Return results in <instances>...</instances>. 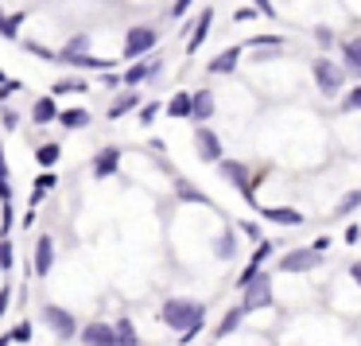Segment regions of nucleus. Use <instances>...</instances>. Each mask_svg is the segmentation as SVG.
Returning <instances> with one entry per match:
<instances>
[{
  "label": "nucleus",
  "mask_w": 361,
  "mask_h": 346,
  "mask_svg": "<svg viewBox=\"0 0 361 346\" xmlns=\"http://www.w3.org/2000/svg\"><path fill=\"white\" fill-rule=\"evenodd\" d=\"M311 78H314V90H319L326 102H334V97L345 94V66L334 63V59H326V55H319L311 63Z\"/></svg>",
  "instance_id": "f257e3e1"
},
{
  "label": "nucleus",
  "mask_w": 361,
  "mask_h": 346,
  "mask_svg": "<svg viewBox=\"0 0 361 346\" xmlns=\"http://www.w3.org/2000/svg\"><path fill=\"white\" fill-rule=\"evenodd\" d=\"M159 319L183 335L187 327H195V323L206 319V304H198V299H167V304L159 307Z\"/></svg>",
  "instance_id": "f03ea898"
},
{
  "label": "nucleus",
  "mask_w": 361,
  "mask_h": 346,
  "mask_svg": "<svg viewBox=\"0 0 361 346\" xmlns=\"http://www.w3.org/2000/svg\"><path fill=\"white\" fill-rule=\"evenodd\" d=\"M268 304H272V273L260 268V273L241 288V307L245 311H260V307H268Z\"/></svg>",
  "instance_id": "7ed1b4c3"
},
{
  "label": "nucleus",
  "mask_w": 361,
  "mask_h": 346,
  "mask_svg": "<svg viewBox=\"0 0 361 346\" xmlns=\"http://www.w3.org/2000/svg\"><path fill=\"white\" fill-rule=\"evenodd\" d=\"M156 43H159V32L152 24H133V28H128V35H125V59L148 55Z\"/></svg>",
  "instance_id": "20e7f679"
},
{
  "label": "nucleus",
  "mask_w": 361,
  "mask_h": 346,
  "mask_svg": "<svg viewBox=\"0 0 361 346\" xmlns=\"http://www.w3.org/2000/svg\"><path fill=\"white\" fill-rule=\"evenodd\" d=\"M322 257H326V253H314L311 245H307V249H291V253H283L280 261H276V265H280V273H314V268H322Z\"/></svg>",
  "instance_id": "39448f33"
},
{
  "label": "nucleus",
  "mask_w": 361,
  "mask_h": 346,
  "mask_svg": "<svg viewBox=\"0 0 361 346\" xmlns=\"http://www.w3.org/2000/svg\"><path fill=\"white\" fill-rule=\"evenodd\" d=\"M43 323H47L59 338H78V323H74V315L63 311V307H55V304L43 307Z\"/></svg>",
  "instance_id": "423d86ee"
},
{
  "label": "nucleus",
  "mask_w": 361,
  "mask_h": 346,
  "mask_svg": "<svg viewBox=\"0 0 361 346\" xmlns=\"http://www.w3.org/2000/svg\"><path fill=\"white\" fill-rule=\"evenodd\" d=\"M195 152H198V160H202V164H218V160H221V136L214 133V129L198 125V133H195Z\"/></svg>",
  "instance_id": "0eeeda50"
},
{
  "label": "nucleus",
  "mask_w": 361,
  "mask_h": 346,
  "mask_svg": "<svg viewBox=\"0 0 361 346\" xmlns=\"http://www.w3.org/2000/svg\"><path fill=\"white\" fill-rule=\"evenodd\" d=\"M218 172H221V179L233 183L241 195H249V179H252V175H249V167H245L241 160H226V156H221L218 160Z\"/></svg>",
  "instance_id": "6e6552de"
},
{
  "label": "nucleus",
  "mask_w": 361,
  "mask_h": 346,
  "mask_svg": "<svg viewBox=\"0 0 361 346\" xmlns=\"http://www.w3.org/2000/svg\"><path fill=\"white\" fill-rule=\"evenodd\" d=\"M260 218L264 222H276V226H303V210H295V206H260Z\"/></svg>",
  "instance_id": "1a4fd4ad"
},
{
  "label": "nucleus",
  "mask_w": 361,
  "mask_h": 346,
  "mask_svg": "<svg viewBox=\"0 0 361 346\" xmlns=\"http://www.w3.org/2000/svg\"><path fill=\"white\" fill-rule=\"evenodd\" d=\"M338 51H342L345 74L361 82V35H350V40H342V47H338Z\"/></svg>",
  "instance_id": "9d476101"
},
{
  "label": "nucleus",
  "mask_w": 361,
  "mask_h": 346,
  "mask_svg": "<svg viewBox=\"0 0 361 346\" xmlns=\"http://www.w3.org/2000/svg\"><path fill=\"white\" fill-rule=\"evenodd\" d=\"M78 338H82V346H113L117 342V327H109V323H90Z\"/></svg>",
  "instance_id": "9b49d317"
},
{
  "label": "nucleus",
  "mask_w": 361,
  "mask_h": 346,
  "mask_svg": "<svg viewBox=\"0 0 361 346\" xmlns=\"http://www.w3.org/2000/svg\"><path fill=\"white\" fill-rule=\"evenodd\" d=\"M241 55H245V43H241V47H226L218 59H210V66H206V71H210V74H233L237 63H241Z\"/></svg>",
  "instance_id": "f8f14e48"
},
{
  "label": "nucleus",
  "mask_w": 361,
  "mask_h": 346,
  "mask_svg": "<svg viewBox=\"0 0 361 346\" xmlns=\"http://www.w3.org/2000/svg\"><path fill=\"white\" fill-rule=\"evenodd\" d=\"M121 167V148H102L94 160V179H109V175H117Z\"/></svg>",
  "instance_id": "ddd939ff"
},
{
  "label": "nucleus",
  "mask_w": 361,
  "mask_h": 346,
  "mask_svg": "<svg viewBox=\"0 0 361 346\" xmlns=\"http://www.w3.org/2000/svg\"><path fill=\"white\" fill-rule=\"evenodd\" d=\"M210 24H214V8H202V16L195 20V32H190V40H187V55H198V47H202L206 35H210Z\"/></svg>",
  "instance_id": "4468645a"
},
{
  "label": "nucleus",
  "mask_w": 361,
  "mask_h": 346,
  "mask_svg": "<svg viewBox=\"0 0 361 346\" xmlns=\"http://www.w3.org/2000/svg\"><path fill=\"white\" fill-rule=\"evenodd\" d=\"M55 265V237H39L35 241V276H47Z\"/></svg>",
  "instance_id": "2eb2a0df"
},
{
  "label": "nucleus",
  "mask_w": 361,
  "mask_h": 346,
  "mask_svg": "<svg viewBox=\"0 0 361 346\" xmlns=\"http://www.w3.org/2000/svg\"><path fill=\"white\" fill-rule=\"evenodd\" d=\"M164 109H167V117H175V121H190V113H195V97H190L187 90H179V94H171V102H167Z\"/></svg>",
  "instance_id": "dca6fc26"
},
{
  "label": "nucleus",
  "mask_w": 361,
  "mask_h": 346,
  "mask_svg": "<svg viewBox=\"0 0 361 346\" xmlns=\"http://www.w3.org/2000/svg\"><path fill=\"white\" fill-rule=\"evenodd\" d=\"M190 97H195V113H190V121L206 125V121L214 117V90H206V86H202V90H195Z\"/></svg>",
  "instance_id": "f3484780"
},
{
  "label": "nucleus",
  "mask_w": 361,
  "mask_h": 346,
  "mask_svg": "<svg viewBox=\"0 0 361 346\" xmlns=\"http://www.w3.org/2000/svg\"><path fill=\"white\" fill-rule=\"evenodd\" d=\"M86 47H90V40H86V35H74V40L66 43L63 51H59V63H71V66H78L82 59H86Z\"/></svg>",
  "instance_id": "a211bd4d"
},
{
  "label": "nucleus",
  "mask_w": 361,
  "mask_h": 346,
  "mask_svg": "<svg viewBox=\"0 0 361 346\" xmlns=\"http://www.w3.org/2000/svg\"><path fill=\"white\" fill-rule=\"evenodd\" d=\"M245 315H249V311H245L241 304H237V307H229V311L221 315V323H218V330H214V338H229L237 327H241V319H245Z\"/></svg>",
  "instance_id": "6ab92c4d"
},
{
  "label": "nucleus",
  "mask_w": 361,
  "mask_h": 346,
  "mask_svg": "<svg viewBox=\"0 0 361 346\" xmlns=\"http://www.w3.org/2000/svg\"><path fill=\"white\" fill-rule=\"evenodd\" d=\"M175 195L183 198V203H198V206H214L210 203V195L206 191H198L195 183H187V179H175Z\"/></svg>",
  "instance_id": "aec40b11"
},
{
  "label": "nucleus",
  "mask_w": 361,
  "mask_h": 346,
  "mask_svg": "<svg viewBox=\"0 0 361 346\" xmlns=\"http://www.w3.org/2000/svg\"><path fill=\"white\" fill-rule=\"evenodd\" d=\"M32 121H35V125H51V121H59L55 97H39V102L32 105Z\"/></svg>",
  "instance_id": "412c9836"
},
{
  "label": "nucleus",
  "mask_w": 361,
  "mask_h": 346,
  "mask_svg": "<svg viewBox=\"0 0 361 346\" xmlns=\"http://www.w3.org/2000/svg\"><path fill=\"white\" fill-rule=\"evenodd\" d=\"M353 210H361V187H357V191H345V195L338 198V206H334L330 214H334V218H350Z\"/></svg>",
  "instance_id": "4be33fe9"
},
{
  "label": "nucleus",
  "mask_w": 361,
  "mask_h": 346,
  "mask_svg": "<svg viewBox=\"0 0 361 346\" xmlns=\"http://www.w3.org/2000/svg\"><path fill=\"white\" fill-rule=\"evenodd\" d=\"M156 71H159V63H136V66H128V71H125V86H140V82H148Z\"/></svg>",
  "instance_id": "5701e85b"
},
{
  "label": "nucleus",
  "mask_w": 361,
  "mask_h": 346,
  "mask_svg": "<svg viewBox=\"0 0 361 346\" xmlns=\"http://www.w3.org/2000/svg\"><path fill=\"white\" fill-rule=\"evenodd\" d=\"M113 327H117V342L113 346H140V335H136L133 319H117Z\"/></svg>",
  "instance_id": "b1692460"
},
{
  "label": "nucleus",
  "mask_w": 361,
  "mask_h": 346,
  "mask_svg": "<svg viewBox=\"0 0 361 346\" xmlns=\"http://www.w3.org/2000/svg\"><path fill=\"white\" fill-rule=\"evenodd\" d=\"M136 105H140V97H136V94H121L117 102L109 105V121H121V117H125V113H133Z\"/></svg>",
  "instance_id": "393cba45"
},
{
  "label": "nucleus",
  "mask_w": 361,
  "mask_h": 346,
  "mask_svg": "<svg viewBox=\"0 0 361 346\" xmlns=\"http://www.w3.org/2000/svg\"><path fill=\"white\" fill-rule=\"evenodd\" d=\"M59 121H63V129H86V125H90V113L82 109V105H74V109H63V113H59Z\"/></svg>",
  "instance_id": "a878e982"
},
{
  "label": "nucleus",
  "mask_w": 361,
  "mask_h": 346,
  "mask_svg": "<svg viewBox=\"0 0 361 346\" xmlns=\"http://www.w3.org/2000/svg\"><path fill=\"white\" fill-rule=\"evenodd\" d=\"M214 253H218L221 261H233V257H237V234H233V229H226V234L218 237V245H214Z\"/></svg>",
  "instance_id": "bb28decb"
},
{
  "label": "nucleus",
  "mask_w": 361,
  "mask_h": 346,
  "mask_svg": "<svg viewBox=\"0 0 361 346\" xmlns=\"http://www.w3.org/2000/svg\"><path fill=\"white\" fill-rule=\"evenodd\" d=\"M245 47H252V51H283V35H252Z\"/></svg>",
  "instance_id": "cd10ccee"
},
{
  "label": "nucleus",
  "mask_w": 361,
  "mask_h": 346,
  "mask_svg": "<svg viewBox=\"0 0 361 346\" xmlns=\"http://www.w3.org/2000/svg\"><path fill=\"white\" fill-rule=\"evenodd\" d=\"M86 82H82V78H59L55 82V86H51V94H86Z\"/></svg>",
  "instance_id": "c85d7f7f"
},
{
  "label": "nucleus",
  "mask_w": 361,
  "mask_h": 346,
  "mask_svg": "<svg viewBox=\"0 0 361 346\" xmlns=\"http://www.w3.org/2000/svg\"><path fill=\"white\" fill-rule=\"evenodd\" d=\"M35 160H39L43 167H55L59 160H63V148H59V144H43V148L35 152Z\"/></svg>",
  "instance_id": "c756f323"
},
{
  "label": "nucleus",
  "mask_w": 361,
  "mask_h": 346,
  "mask_svg": "<svg viewBox=\"0 0 361 346\" xmlns=\"http://www.w3.org/2000/svg\"><path fill=\"white\" fill-rule=\"evenodd\" d=\"M20 24H24V12H16V16H4V20H0V35H4V40H16V35H20Z\"/></svg>",
  "instance_id": "7c9ffc66"
},
{
  "label": "nucleus",
  "mask_w": 361,
  "mask_h": 346,
  "mask_svg": "<svg viewBox=\"0 0 361 346\" xmlns=\"http://www.w3.org/2000/svg\"><path fill=\"white\" fill-rule=\"evenodd\" d=\"M342 113H361V86H350L342 94Z\"/></svg>",
  "instance_id": "2f4dec72"
},
{
  "label": "nucleus",
  "mask_w": 361,
  "mask_h": 346,
  "mask_svg": "<svg viewBox=\"0 0 361 346\" xmlns=\"http://www.w3.org/2000/svg\"><path fill=\"white\" fill-rule=\"evenodd\" d=\"M272 253H276V245L268 241V237H264V241H257V249H252V265H264Z\"/></svg>",
  "instance_id": "473e14b6"
},
{
  "label": "nucleus",
  "mask_w": 361,
  "mask_h": 346,
  "mask_svg": "<svg viewBox=\"0 0 361 346\" xmlns=\"http://www.w3.org/2000/svg\"><path fill=\"white\" fill-rule=\"evenodd\" d=\"M0 198H4V203L12 198V187H8V164H4V148H0Z\"/></svg>",
  "instance_id": "72a5a7b5"
},
{
  "label": "nucleus",
  "mask_w": 361,
  "mask_h": 346,
  "mask_svg": "<svg viewBox=\"0 0 361 346\" xmlns=\"http://www.w3.org/2000/svg\"><path fill=\"white\" fill-rule=\"evenodd\" d=\"M55 183H59V175L51 172V167H43V175H39V179H35V191H43V195H47V191L55 187Z\"/></svg>",
  "instance_id": "f704fd0d"
},
{
  "label": "nucleus",
  "mask_w": 361,
  "mask_h": 346,
  "mask_svg": "<svg viewBox=\"0 0 361 346\" xmlns=\"http://www.w3.org/2000/svg\"><path fill=\"white\" fill-rule=\"evenodd\" d=\"M311 35H314V43H319V47H326V51L334 47V32H330V28H322V24H319Z\"/></svg>",
  "instance_id": "c9c22d12"
},
{
  "label": "nucleus",
  "mask_w": 361,
  "mask_h": 346,
  "mask_svg": "<svg viewBox=\"0 0 361 346\" xmlns=\"http://www.w3.org/2000/svg\"><path fill=\"white\" fill-rule=\"evenodd\" d=\"M159 109H164L159 102H148V105H140V125H152V121L159 117Z\"/></svg>",
  "instance_id": "e433bc0d"
},
{
  "label": "nucleus",
  "mask_w": 361,
  "mask_h": 346,
  "mask_svg": "<svg viewBox=\"0 0 361 346\" xmlns=\"http://www.w3.org/2000/svg\"><path fill=\"white\" fill-rule=\"evenodd\" d=\"M260 268H264V265H252V261H249V265H245V273H241V276H237V292H241V288H245V284H249V280H252V276H257V273H260Z\"/></svg>",
  "instance_id": "4c0bfd02"
},
{
  "label": "nucleus",
  "mask_w": 361,
  "mask_h": 346,
  "mask_svg": "<svg viewBox=\"0 0 361 346\" xmlns=\"http://www.w3.org/2000/svg\"><path fill=\"white\" fill-rule=\"evenodd\" d=\"M237 229H241V234H249L252 241H264V234H260V226H257V222H237Z\"/></svg>",
  "instance_id": "58836bf2"
},
{
  "label": "nucleus",
  "mask_w": 361,
  "mask_h": 346,
  "mask_svg": "<svg viewBox=\"0 0 361 346\" xmlns=\"http://www.w3.org/2000/svg\"><path fill=\"white\" fill-rule=\"evenodd\" d=\"M202 323H206V319H202ZM202 323H195V327H187V330H183V335H179V342H183V346H190V342H195V338L202 335Z\"/></svg>",
  "instance_id": "ea45409f"
},
{
  "label": "nucleus",
  "mask_w": 361,
  "mask_h": 346,
  "mask_svg": "<svg viewBox=\"0 0 361 346\" xmlns=\"http://www.w3.org/2000/svg\"><path fill=\"white\" fill-rule=\"evenodd\" d=\"M12 342H32V323H20V327L12 330Z\"/></svg>",
  "instance_id": "a19ab883"
},
{
  "label": "nucleus",
  "mask_w": 361,
  "mask_h": 346,
  "mask_svg": "<svg viewBox=\"0 0 361 346\" xmlns=\"http://www.w3.org/2000/svg\"><path fill=\"white\" fill-rule=\"evenodd\" d=\"M0 268H12V241L0 237Z\"/></svg>",
  "instance_id": "79ce46f5"
},
{
  "label": "nucleus",
  "mask_w": 361,
  "mask_h": 346,
  "mask_svg": "<svg viewBox=\"0 0 361 346\" xmlns=\"http://www.w3.org/2000/svg\"><path fill=\"white\" fill-rule=\"evenodd\" d=\"M252 8L260 12V16H268V20H276V8H272V0H252Z\"/></svg>",
  "instance_id": "37998d69"
},
{
  "label": "nucleus",
  "mask_w": 361,
  "mask_h": 346,
  "mask_svg": "<svg viewBox=\"0 0 361 346\" xmlns=\"http://www.w3.org/2000/svg\"><path fill=\"white\" fill-rule=\"evenodd\" d=\"M190 4H195V0H175V4H171V16H175V20H183Z\"/></svg>",
  "instance_id": "c03bdc74"
},
{
  "label": "nucleus",
  "mask_w": 361,
  "mask_h": 346,
  "mask_svg": "<svg viewBox=\"0 0 361 346\" xmlns=\"http://www.w3.org/2000/svg\"><path fill=\"white\" fill-rule=\"evenodd\" d=\"M345 245H357L361 241V226H345V237H342Z\"/></svg>",
  "instance_id": "a18cd8bd"
},
{
  "label": "nucleus",
  "mask_w": 361,
  "mask_h": 346,
  "mask_svg": "<svg viewBox=\"0 0 361 346\" xmlns=\"http://www.w3.org/2000/svg\"><path fill=\"white\" fill-rule=\"evenodd\" d=\"M252 16H257V8H237V12H233V20H237V24H249Z\"/></svg>",
  "instance_id": "49530a36"
},
{
  "label": "nucleus",
  "mask_w": 361,
  "mask_h": 346,
  "mask_svg": "<svg viewBox=\"0 0 361 346\" xmlns=\"http://www.w3.org/2000/svg\"><path fill=\"white\" fill-rule=\"evenodd\" d=\"M311 249H314V253H326V249H330V237H326V234H322V237H314V241H311Z\"/></svg>",
  "instance_id": "de8ad7c7"
},
{
  "label": "nucleus",
  "mask_w": 361,
  "mask_h": 346,
  "mask_svg": "<svg viewBox=\"0 0 361 346\" xmlns=\"http://www.w3.org/2000/svg\"><path fill=\"white\" fill-rule=\"evenodd\" d=\"M345 273H350V280H353V284H357V288H361V261H353V265L345 268Z\"/></svg>",
  "instance_id": "09e8293b"
},
{
  "label": "nucleus",
  "mask_w": 361,
  "mask_h": 346,
  "mask_svg": "<svg viewBox=\"0 0 361 346\" xmlns=\"http://www.w3.org/2000/svg\"><path fill=\"white\" fill-rule=\"evenodd\" d=\"M8 296H12V292H8V288H0V315L8 311Z\"/></svg>",
  "instance_id": "8fccbe9b"
},
{
  "label": "nucleus",
  "mask_w": 361,
  "mask_h": 346,
  "mask_svg": "<svg viewBox=\"0 0 361 346\" xmlns=\"http://www.w3.org/2000/svg\"><path fill=\"white\" fill-rule=\"evenodd\" d=\"M0 20H4V12H0Z\"/></svg>",
  "instance_id": "3c124183"
}]
</instances>
